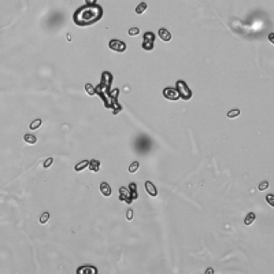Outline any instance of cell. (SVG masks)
Instances as JSON below:
<instances>
[{
	"label": "cell",
	"instance_id": "d4e9b609",
	"mask_svg": "<svg viewBox=\"0 0 274 274\" xmlns=\"http://www.w3.org/2000/svg\"><path fill=\"white\" fill-rule=\"evenodd\" d=\"M266 200H267V203H269L270 206H274V200H273V195H267L266 196Z\"/></svg>",
	"mask_w": 274,
	"mask_h": 274
},
{
	"label": "cell",
	"instance_id": "7402d4cb",
	"mask_svg": "<svg viewBox=\"0 0 274 274\" xmlns=\"http://www.w3.org/2000/svg\"><path fill=\"white\" fill-rule=\"evenodd\" d=\"M258 188H259V191H265V189L269 188V182H267V181H263V182H261V184H259V186H258Z\"/></svg>",
	"mask_w": 274,
	"mask_h": 274
},
{
	"label": "cell",
	"instance_id": "2e32d148",
	"mask_svg": "<svg viewBox=\"0 0 274 274\" xmlns=\"http://www.w3.org/2000/svg\"><path fill=\"white\" fill-rule=\"evenodd\" d=\"M145 10H147V3H145V1H143V3H140V4L136 7V13L139 14V15H141Z\"/></svg>",
	"mask_w": 274,
	"mask_h": 274
},
{
	"label": "cell",
	"instance_id": "484cf974",
	"mask_svg": "<svg viewBox=\"0 0 274 274\" xmlns=\"http://www.w3.org/2000/svg\"><path fill=\"white\" fill-rule=\"evenodd\" d=\"M96 0H86V4H95Z\"/></svg>",
	"mask_w": 274,
	"mask_h": 274
},
{
	"label": "cell",
	"instance_id": "d6986e66",
	"mask_svg": "<svg viewBox=\"0 0 274 274\" xmlns=\"http://www.w3.org/2000/svg\"><path fill=\"white\" fill-rule=\"evenodd\" d=\"M240 115V110H237V108H234V110H230L229 112H228V117L229 118H236Z\"/></svg>",
	"mask_w": 274,
	"mask_h": 274
},
{
	"label": "cell",
	"instance_id": "5b68a950",
	"mask_svg": "<svg viewBox=\"0 0 274 274\" xmlns=\"http://www.w3.org/2000/svg\"><path fill=\"white\" fill-rule=\"evenodd\" d=\"M163 96L169 100H178L180 99V93L175 88H166L163 90Z\"/></svg>",
	"mask_w": 274,
	"mask_h": 274
},
{
	"label": "cell",
	"instance_id": "4316f807",
	"mask_svg": "<svg viewBox=\"0 0 274 274\" xmlns=\"http://www.w3.org/2000/svg\"><path fill=\"white\" fill-rule=\"evenodd\" d=\"M206 273H207V274H208V273L211 274V273H212V269H207V270H206Z\"/></svg>",
	"mask_w": 274,
	"mask_h": 274
},
{
	"label": "cell",
	"instance_id": "8fae6325",
	"mask_svg": "<svg viewBox=\"0 0 274 274\" xmlns=\"http://www.w3.org/2000/svg\"><path fill=\"white\" fill-rule=\"evenodd\" d=\"M23 140H25V143L27 144H36L37 143V139L34 135H30V133H27V135L23 136Z\"/></svg>",
	"mask_w": 274,
	"mask_h": 274
},
{
	"label": "cell",
	"instance_id": "603a6c76",
	"mask_svg": "<svg viewBox=\"0 0 274 274\" xmlns=\"http://www.w3.org/2000/svg\"><path fill=\"white\" fill-rule=\"evenodd\" d=\"M52 163H54V159H52V158H48V159L44 162V165H43V166H44L45 169H48V167H51V165H52Z\"/></svg>",
	"mask_w": 274,
	"mask_h": 274
},
{
	"label": "cell",
	"instance_id": "ffe728a7",
	"mask_svg": "<svg viewBox=\"0 0 274 274\" xmlns=\"http://www.w3.org/2000/svg\"><path fill=\"white\" fill-rule=\"evenodd\" d=\"M48 219H50V212H44V214L40 217V222H41V224H47V222H48Z\"/></svg>",
	"mask_w": 274,
	"mask_h": 274
},
{
	"label": "cell",
	"instance_id": "5bb4252c",
	"mask_svg": "<svg viewBox=\"0 0 274 274\" xmlns=\"http://www.w3.org/2000/svg\"><path fill=\"white\" fill-rule=\"evenodd\" d=\"M41 122H43V121H41L40 118H37V119H34V121H33V122L30 123V125H29V128H30V130H36V129H39V128L41 126Z\"/></svg>",
	"mask_w": 274,
	"mask_h": 274
},
{
	"label": "cell",
	"instance_id": "9a60e30c",
	"mask_svg": "<svg viewBox=\"0 0 274 274\" xmlns=\"http://www.w3.org/2000/svg\"><path fill=\"white\" fill-rule=\"evenodd\" d=\"M129 189H130V196L132 199L135 200V199H137V188H136V184L135 182H132L130 185H129Z\"/></svg>",
	"mask_w": 274,
	"mask_h": 274
},
{
	"label": "cell",
	"instance_id": "4fadbf2b",
	"mask_svg": "<svg viewBox=\"0 0 274 274\" xmlns=\"http://www.w3.org/2000/svg\"><path fill=\"white\" fill-rule=\"evenodd\" d=\"M256 215L254 214V212H249V214H247V217H245V219H244V224L245 225H251L254 224V221H255Z\"/></svg>",
	"mask_w": 274,
	"mask_h": 274
},
{
	"label": "cell",
	"instance_id": "44dd1931",
	"mask_svg": "<svg viewBox=\"0 0 274 274\" xmlns=\"http://www.w3.org/2000/svg\"><path fill=\"white\" fill-rule=\"evenodd\" d=\"M128 33H129V36H137V34L140 33V29L139 27H130Z\"/></svg>",
	"mask_w": 274,
	"mask_h": 274
},
{
	"label": "cell",
	"instance_id": "8992f818",
	"mask_svg": "<svg viewBox=\"0 0 274 274\" xmlns=\"http://www.w3.org/2000/svg\"><path fill=\"white\" fill-rule=\"evenodd\" d=\"M119 200H122V202H126V203H130L132 200H133L126 188H121V189H119Z\"/></svg>",
	"mask_w": 274,
	"mask_h": 274
},
{
	"label": "cell",
	"instance_id": "6da1fadb",
	"mask_svg": "<svg viewBox=\"0 0 274 274\" xmlns=\"http://www.w3.org/2000/svg\"><path fill=\"white\" fill-rule=\"evenodd\" d=\"M103 17V8L99 4H85L74 13V23L78 26H89L99 22Z\"/></svg>",
	"mask_w": 274,
	"mask_h": 274
},
{
	"label": "cell",
	"instance_id": "cb8c5ba5",
	"mask_svg": "<svg viewBox=\"0 0 274 274\" xmlns=\"http://www.w3.org/2000/svg\"><path fill=\"white\" fill-rule=\"evenodd\" d=\"M126 219H128V221L133 219V210H132V208H129V210L126 211Z\"/></svg>",
	"mask_w": 274,
	"mask_h": 274
},
{
	"label": "cell",
	"instance_id": "ac0fdd59",
	"mask_svg": "<svg viewBox=\"0 0 274 274\" xmlns=\"http://www.w3.org/2000/svg\"><path fill=\"white\" fill-rule=\"evenodd\" d=\"M85 90H86V93L88 95H90V96H93L95 93H96V90H95V88L90 84H86L85 85Z\"/></svg>",
	"mask_w": 274,
	"mask_h": 274
},
{
	"label": "cell",
	"instance_id": "7c38bea8",
	"mask_svg": "<svg viewBox=\"0 0 274 274\" xmlns=\"http://www.w3.org/2000/svg\"><path fill=\"white\" fill-rule=\"evenodd\" d=\"M88 165H89V162H88V160H82V162H80L78 165H76V166H74V170H76V171H81V170H84L85 167H88Z\"/></svg>",
	"mask_w": 274,
	"mask_h": 274
},
{
	"label": "cell",
	"instance_id": "30bf717a",
	"mask_svg": "<svg viewBox=\"0 0 274 274\" xmlns=\"http://www.w3.org/2000/svg\"><path fill=\"white\" fill-rule=\"evenodd\" d=\"M88 167H89L92 171H99L100 170V162L99 160H96V159H92V160H89Z\"/></svg>",
	"mask_w": 274,
	"mask_h": 274
},
{
	"label": "cell",
	"instance_id": "52a82bcc",
	"mask_svg": "<svg viewBox=\"0 0 274 274\" xmlns=\"http://www.w3.org/2000/svg\"><path fill=\"white\" fill-rule=\"evenodd\" d=\"M145 189H147V192H148V195L149 196H152V198H155L158 195V189H156V186L151 182V181H147L145 182Z\"/></svg>",
	"mask_w": 274,
	"mask_h": 274
},
{
	"label": "cell",
	"instance_id": "9c48e42d",
	"mask_svg": "<svg viewBox=\"0 0 274 274\" xmlns=\"http://www.w3.org/2000/svg\"><path fill=\"white\" fill-rule=\"evenodd\" d=\"M100 192H102V195L103 196H106V198H108L110 195H111V186L107 184V182H102L100 184Z\"/></svg>",
	"mask_w": 274,
	"mask_h": 274
},
{
	"label": "cell",
	"instance_id": "e0dca14e",
	"mask_svg": "<svg viewBox=\"0 0 274 274\" xmlns=\"http://www.w3.org/2000/svg\"><path fill=\"white\" fill-rule=\"evenodd\" d=\"M139 167H140L139 162H133L130 166H129V173H136V171L139 170Z\"/></svg>",
	"mask_w": 274,
	"mask_h": 274
},
{
	"label": "cell",
	"instance_id": "277c9868",
	"mask_svg": "<svg viewBox=\"0 0 274 274\" xmlns=\"http://www.w3.org/2000/svg\"><path fill=\"white\" fill-rule=\"evenodd\" d=\"M108 48L115 52H123L126 50V44L121 40H111L108 43Z\"/></svg>",
	"mask_w": 274,
	"mask_h": 274
},
{
	"label": "cell",
	"instance_id": "3957f363",
	"mask_svg": "<svg viewBox=\"0 0 274 274\" xmlns=\"http://www.w3.org/2000/svg\"><path fill=\"white\" fill-rule=\"evenodd\" d=\"M153 45H155V34H153L152 32H147L143 37V44H141V47H143L145 51H151V50H153Z\"/></svg>",
	"mask_w": 274,
	"mask_h": 274
},
{
	"label": "cell",
	"instance_id": "ba28073f",
	"mask_svg": "<svg viewBox=\"0 0 274 274\" xmlns=\"http://www.w3.org/2000/svg\"><path fill=\"white\" fill-rule=\"evenodd\" d=\"M158 34H159V37H160L163 41H170L171 40L170 32L167 30V29H165V27H160V29H159V32H158Z\"/></svg>",
	"mask_w": 274,
	"mask_h": 274
},
{
	"label": "cell",
	"instance_id": "7a4b0ae2",
	"mask_svg": "<svg viewBox=\"0 0 274 274\" xmlns=\"http://www.w3.org/2000/svg\"><path fill=\"white\" fill-rule=\"evenodd\" d=\"M175 89L178 90V93H180V99L189 100L192 97V92H191V89H189L188 85H186L184 81L177 82V88H175Z\"/></svg>",
	"mask_w": 274,
	"mask_h": 274
}]
</instances>
